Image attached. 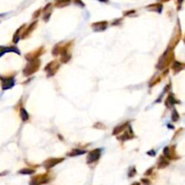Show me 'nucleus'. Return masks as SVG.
<instances>
[{
    "mask_svg": "<svg viewBox=\"0 0 185 185\" xmlns=\"http://www.w3.org/2000/svg\"><path fill=\"white\" fill-rule=\"evenodd\" d=\"M62 161H63L62 158H52V159H48V160H46V161L44 163V166L46 169H51V168H53L54 166H55L56 164H60Z\"/></svg>",
    "mask_w": 185,
    "mask_h": 185,
    "instance_id": "obj_3",
    "label": "nucleus"
},
{
    "mask_svg": "<svg viewBox=\"0 0 185 185\" xmlns=\"http://www.w3.org/2000/svg\"><path fill=\"white\" fill-rule=\"evenodd\" d=\"M100 153L101 150L100 149H95L92 152H90L87 157V163L88 164H92L96 161H98L100 157Z\"/></svg>",
    "mask_w": 185,
    "mask_h": 185,
    "instance_id": "obj_2",
    "label": "nucleus"
},
{
    "mask_svg": "<svg viewBox=\"0 0 185 185\" xmlns=\"http://www.w3.org/2000/svg\"><path fill=\"white\" fill-rule=\"evenodd\" d=\"M168 164H169L168 162H166L165 160H164L163 158H161L160 161H159V163H158V167H159V168H164V167L167 166Z\"/></svg>",
    "mask_w": 185,
    "mask_h": 185,
    "instance_id": "obj_8",
    "label": "nucleus"
},
{
    "mask_svg": "<svg viewBox=\"0 0 185 185\" xmlns=\"http://www.w3.org/2000/svg\"><path fill=\"white\" fill-rule=\"evenodd\" d=\"M14 86V80L13 79H3V89H7Z\"/></svg>",
    "mask_w": 185,
    "mask_h": 185,
    "instance_id": "obj_4",
    "label": "nucleus"
},
{
    "mask_svg": "<svg viewBox=\"0 0 185 185\" xmlns=\"http://www.w3.org/2000/svg\"><path fill=\"white\" fill-rule=\"evenodd\" d=\"M49 182H50V175L48 174H37L32 177L29 185H43L48 183Z\"/></svg>",
    "mask_w": 185,
    "mask_h": 185,
    "instance_id": "obj_1",
    "label": "nucleus"
},
{
    "mask_svg": "<svg viewBox=\"0 0 185 185\" xmlns=\"http://www.w3.org/2000/svg\"><path fill=\"white\" fill-rule=\"evenodd\" d=\"M85 153H86V151H81V150H79V149H74V150H72L71 153H69L68 155L69 156H77V155L83 154Z\"/></svg>",
    "mask_w": 185,
    "mask_h": 185,
    "instance_id": "obj_5",
    "label": "nucleus"
},
{
    "mask_svg": "<svg viewBox=\"0 0 185 185\" xmlns=\"http://www.w3.org/2000/svg\"><path fill=\"white\" fill-rule=\"evenodd\" d=\"M135 174H136L135 168V167H132V168L129 170V172H128V177H133V176L135 175Z\"/></svg>",
    "mask_w": 185,
    "mask_h": 185,
    "instance_id": "obj_10",
    "label": "nucleus"
},
{
    "mask_svg": "<svg viewBox=\"0 0 185 185\" xmlns=\"http://www.w3.org/2000/svg\"><path fill=\"white\" fill-rule=\"evenodd\" d=\"M18 173L21 174H28V175H29V174H33L34 173V170L30 169V168H24V169L19 171Z\"/></svg>",
    "mask_w": 185,
    "mask_h": 185,
    "instance_id": "obj_7",
    "label": "nucleus"
},
{
    "mask_svg": "<svg viewBox=\"0 0 185 185\" xmlns=\"http://www.w3.org/2000/svg\"><path fill=\"white\" fill-rule=\"evenodd\" d=\"M70 3V0H57L55 5L57 6H65V5H68Z\"/></svg>",
    "mask_w": 185,
    "mask_h": 185,
    "instance_id": "obj_6",
    "label": "nucleus"
},
{
    "mask_svg": "<svg viewBox=\"0 0 185 185\" xmlns=\"http://www.w3.org/2000/svg\"><path fill=\"white\" fill-rule=\"evenodd\" d=\"M131 185H140V183H136V182H135V183H132V184H131Z\"/></svg>",
    "mask_w": 185,
    "mask_h": 185,
    "instance_id": "obj_12",
    "label": "nucleus"
},
{
    "mask_svg": "<svg viewBox=\"0 0 185 185\" xmlns=\"http://www.w3.org/2000/svg\"><path fill=\"white\" fill-rule=\"evenodd\" d=\"M141 181H142V183H144V185H150V181H149V180H146V179H142Z\"/></svg>",
    "mask_w": 185,
    "mask_h": 185,
    "instance_id": "obj_11",
    "label": "nucleus"
},
{
    "mask_svg": "<svg viewBox=\"0 0 185 185\" xmlns=\"http://www.w3.org/2000/svg\"><path fill=\"white\" fill-rule=\"evenodd\" d=\"M21 118H22V119H23L24 121H25V120L28 119V114H27V112H26L24 109H21Z\"/></svg>",
    "mask_w": 185,
    "mask_h": 185,
    "instance_id": "obj_9",
    "label": "nucleus"
}]
</instances>
